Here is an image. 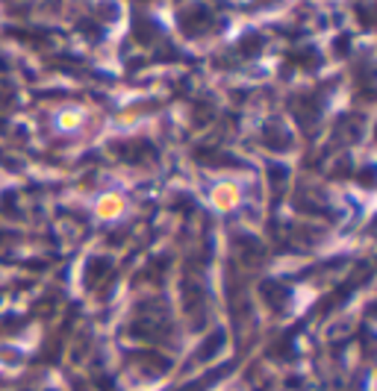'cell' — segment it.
Instances as JSON below:
<instances>
[{"instance_id": "obj_1", "label": "cell", "mask_w": 377, "mask_h": 391, "mask_svg": "<svg viewBox=\"0 0 377 391\" xmlns=\"http://www.w3.org/2000/svg\"><path fill=\"white\" fill-rule=\"evenodd\" d=\"M98 212H100L103 218H115L118 212H121V200L118 198H103L100 206H98Z\"/></svg>"}]
</instances>
